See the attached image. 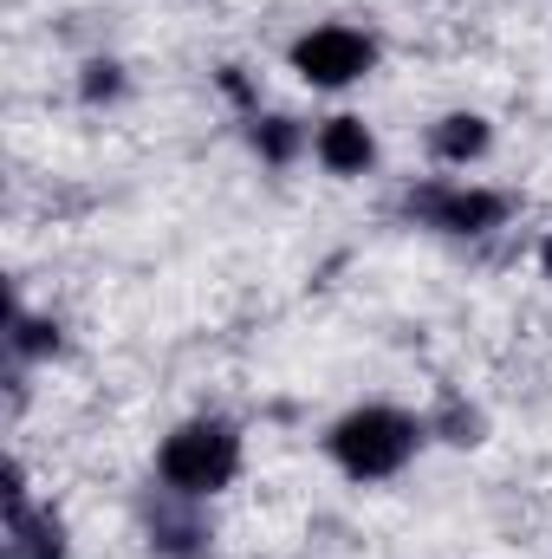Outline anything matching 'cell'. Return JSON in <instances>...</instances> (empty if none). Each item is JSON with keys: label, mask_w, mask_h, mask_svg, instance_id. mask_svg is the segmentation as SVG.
<instances>
[{"label": "cell", "mask_w": 552, "mask_h": 559, "mask_svg": "<svg viewBox=\"0 0 552 559\" xmlns=\"http://www.w3.org/2000/svg\"><path fill=\"white\" fill-rule=\"evenodd\" d=\"M422 417L397 411V404H358L325 429V455L351 475V481H391L410 468V455L422 449Z\"/></svg>", "instance_id": "obj_1"}, {"label": "cell", "mask_w": 552, "mask_h": 559, "mask_svg": "<svg viewBox=\"0 0 552 559\" xmlns=\"http://www.w3.org/2000/svg\"><path fill=\"white\" fill-rule=\"evenodd\" d=\"M235 475H241V429L228 417L176 423L156 449V488H169V495L215 501L221 488H235Z\"/></svg>", "instance_id": "obj_2"}, {"label": "cell", "mask_w": 552, "mask_h": 559, "mask_svg": "<svg viewBox=\"0 0 552 559\" xmlns=\"http://www.w3.org/2000/svg\"><path fill=\"white\" fill-rule=\"evenodd\" d=\"M404 215H410L416 228H435V235L475 241V235H494V228L514 215V202H507L501 189L435 176V182H416V189H404Z\"/></svg>", "instance_id": "obj_3"}, {"label": "cell", "mask_w": 552, "mask_h": 559, "mask_svg": "<svg viewBox=\"0 0 552 559\" xmlns=\"http://www.w3.org/2000/svg\"><path fill=\"white\" fill-rule=\"evenodd\" d=\"M371 66H377V39L364 26L325 20V26H312V33L292 39V72L305 85H319V92H345V85L371 79Z\"/></svg>", "instance_id": "obj_4"}, {"label": "cell", "mask_w": 552, "mask_h": 559, "mask_svg": "<svg viewBox=\"0 0 552 559\" xmlns=\"http://www.w3.org/2000/svg\"><path fill=\"white\" fill-rule=\"evenodd\" d=\"M0 501H7V554L13 559H72V527H65V514H59L52 501H33V495H26V468H20V462H7Z\"/></svg>", "instance_id": "obj_5"}, {"label": "cell", "mask_w": 552, "mask_h": 559, "mask_svg": "<svg viewBox=\"0 0 552 559\" xmlns=\"http://www.w3.org/2000/svg\"><path fill=\"white\" fill-rule=\"evenodd\" d=\"M143 534H149V554L156 559H208L215 554V527H208L202 501L169 495V488H156L143 501Z\"/></svg>", "instance_id": "obj_6"}, {"label": "cell", "mask_w": 552, "mask_h": 559, "mask_svg": "<svg viewBox=\"0 0 552 559\" xmlns=\"http://www.w3.org/2000/svg\"><path fill=\"white\" fill-rule=\"evenodd\" d=\"M312 156H319V169L325 176H364L371 163H377V138H371V124L364 118H351V111H338V118H325L319 131H312Z\"/></svg>", "instance_id": "obj_7"}, {"label": "cell", "mask_w": 552, "mask_h": 559, "mask_svg": "<svg viewBox=\"0 0 552 559\" xmlns=\"http://www.w3.org/2000/svg\"><path fill=\"white\" fill-rule=\"evenodd\" d=\"M488 150H494V124H488L481 111H448V118L429 124V156H435L442 169H468V163H481Z\"/></svg>", "instance_id": "obj_8"}, {"label": "cell", "mask_w": 552, "mask_h": 559, "mask_svg": "<svg viewBox=\"0 0 552 559\" xmlns=\"http://www.w3.org/2000/svg\"><path fill=\"white\" fill-rule=\"evenodd\" d=\"M52 352H59V319H39L20 299H7V358L13 365H39Z\"/></svg>", "instance_id": "obj_9"}, {"label": "cell", "mask_w": 552, "mask_h": 559, "mask_svg": "<svg viewBox=\"0 0 552 559\" xmlns=\"http://www.w3.org/2000/svg\"><path fill=\"white\" fill-rule=\"evenodd\" d=\"M248 143H254V156L261 163H274V169H286V163H299V150H305V124L299 118H279V111H254L248 118Z\"/></svg>", "instance_id": "obj_10"}, {"label": "cell", "mask_w": 552, "mask_h": 559, "mask_svg": "<svg viewBox=\"0 0 552 559\" xmlns=\"http://www.w3.org/2000/svg\"><path fill=\"white\" fill-rule=\"evenodd\" d=\"M422 429L435 436V442H448V449H475L481 436H488V417H481V404H468V397H435V411L422 417Z\"/></svg>", "instance_id": "obj_11"}, {"label": "cell", "mask_w": 552, "mask_h": 559, "mask_svg": "<svg viewBox=\"0 0 552 559\" xmlns=\"http://www.w3.org/2000/svg\"><path fill=\"white\" fill-rule=\"evenodd\" d=\"M124 85H131V79H124L118 59H85V72H79V98H85V105H118Z\"/></svg>", "instance_id": "obj_12"}, {"label": "cell", "mask_w": 552, "mask_h": 559, "mask_svg": "<svg viewBox=\"0 0 552 559\" xmlns=\"http://www.w3.org/2000/svg\"><path fill=\"white\" fill-rule=\"evenodd\" d=\"M215 85H221V98H228V105H241L248 118L261 111V98H254V85H248V72H241V66H221V72H215Z\"/></svg>", "instance_id": "obj_13"}, {"label": "cell", "mask_w": 552, "mask_h": 559, "mask_svg": "<svg viewBox=\"0 0 552 559\" xmlns=\"http://www.w3.org/2000/svg\"><path fill=\"white\" fill-rule=\"evenodd\" d=\"M540 274L552 280V235H547V241H540Z\"/></svg>", "instance_id": "obj_14"}]
</instances>
